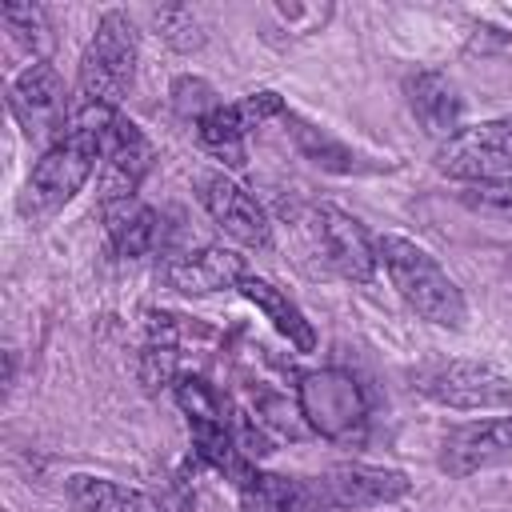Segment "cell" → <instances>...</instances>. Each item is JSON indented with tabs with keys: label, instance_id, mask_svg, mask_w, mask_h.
Returning a JSON list of instances; mask_svg holds the SVG:
<instances>
[{
	"label": "cell",
	"instance_id": "obj_1",
	"mask_svg": "<svg viewBox=\"0 0 512 512\" xmlns=\"http://www.w3.org/2000/svg\"><path fill=\"white\" fill-rule=\"evenodd\" d=\"M120 112L112 108H76L68 112L64 132L40 152V160L32 164L24 192H20V216L28 220H44L52 212H60L96 172L100 156H104V140L112 132Z\"/></svg>",
	"mask_w": 512,
	"mask_h": 512
},
{
	"label": "cell",
	"instance_id": "obj_2",
	"mask_svg": "<svg viewBox=\"0 0 512 512\" xmlns=\"http://www.w3.org/2000/svg\"><path fill=\"white\" fill-rule=\"evenodd\" d=\"M376 260L388 272L400 300L420 320H428L436 328H464L468 300H464L460 284L444 272V264L428 248H420L408 236H380L376 240Z\"/></svg>",
	"mask_w": 512,
	"mask_h": 512
},
{
	"label": "cell",
	"instance_id": "obj_3",
	"mask_svg": "<svg viewBox=\"0 0 512 512\" xmlns=\"http://www.w3.org/2000/svg\"><path fill=\"white\" fill-rule=\"evenodd\" d=\"M136 56H140V36H136V24L128 20V12H120V8L104 12L84 56H80L72 104L120 112V100L128 96L132 76H136Z\"/></svg>",
	"mask_w": 512,
	"mask_h": 512
},
{
	"label": "cell",
	"instance_id": "obj_4",
	"mask_svg": "<svg viewBox=\"0 0 512 512\" xmlns=\"http://www.w3.org/2000/svg\"><path fill=\"white\" fill-rule=\"evenodd\" d=\"M300 420L328 444H364L368 432V396L360 380L344 368H316L304 372L296 384Z\"/></svg>",
	"mask_w": 512,
	"mask_h": 512
},
{
	"label": "cell",
	"instance_id": "obj_5",
	"mask_svg": "<svg viewBox=\"0 0 512 512\" xmlns=\"http://www.w3.org/2000/svg\"><path fill=\"white\" fill-rule=\"evenodd\" d=\"M416 388L452 412H504L512 408V376L484 360H444L416 376Z\"/></svg>",
	"mask_w": 512,
	"mask_h": 512
},
{
	"label": "cell",
	"instance_id": "obj_6",
	"mask_svg": "<svg viewBox=\"0 0 512 512\" xmlns=\"http://www.w3.org/2000/svg\"><path fill=\"white\" fill-rule=\"evenodd\" d=\"M436 168L460 184H484L512 176V116L460 128L436 148Z\"/></svg>",
	"mask_w": 512,
	"mask_h": 512
},
{
	"label": "cell",
	"instance_id": "obj_7",
	"mask_svg": "<svg viewBox=\"0 0 512 512\" xmlns=\"http://www.w3.org/2000/svg\"><path fill=\"white\" fill-rule=\"evenodd\" d=\"M196 200L200 208L212 216V224L244 244V248H272V224H268V212L260 208V200L236 184L224 168H204L196 172Z\"/></svg>",
	"mask_w": 512,
	"mask_h": 512
},
{
	"label": "cell",
	"instance_id": "obj_8",
	"mask_svg": "<svg viewBox=\"0 0 512 512\" xmlns=\"http://www.w3.org/2000/svg\"><path fill=\"white\" fill-rule=\"evenodd\" d=\"M8 108L16 116V124L24 128L28 140H56L68 124V112H72V100L64 92V80L60 72L40 60V64H28L12 84H8Z\"/></svg>",
	"mask_w": 512,
	"mask_h": 512
},
{
	"label": "cell",
	"instance_id": "obj_9",
	"mask_svg": "<svg viewBox=\"0 0 512 512\" xmlns=\"http://www.w3.org/2000/svg\"><path fill=\"white\" fill-rule=\"evenodd\" d=\"M320 496L332 512H360V508H384L412 492L408 472L400 468H376V464H332L316 476Z\"/></svg>",
	"mask_w": 512,
	"mask_h": 512
},
{
	"label": "cell",
	"instance_id": "obj_10",
	"mask_svg": "<svg viewBox=\"0 0 512 512\" xmlns=\"http://www.w3.org/2000/svg\"><path fill=\"white\" fill-rule=\"evenodd\" d=\"M508 460H512V416L468 420L440 440V468L456 480L476 476L484 468H500Z\"/></svg>",
	"mask_w": 512,
	"mask_h": 512
},
{
	"label": "cell",
	"instance_id": "obj_11",
	"mask_svg": "<svg viewBox=\"0 0 512 512\" xmlns=\"http://www.w3.org/2000/svg\"><path fill=\"white\" fill-rule=\"evenodd\" d=\"M152 140L144 136V128L128 116H116L108 140H104V156H100V204H116V200H132L136 188L144 184V176L152 172Z\"/></svg>",
	"mask_w": 512,
	"mask_h": 512
},
{
	"label": "cell",
	"instance_id": "obj_12",
	"mask_svg": "<svg viewBox=\"0 0 512 512\" xmlns=\"http://www.w3.org/2000/svg\"><path fill=\"white\" fill-rule=\"evenodd\" d=\"M316 232H320V244H324V252H328V264H332L344 280L368 284V280L376 276V268H380V260H376V240L368 236V228H364L352 212H344V208H336V204H320V212H316Z\"/></svg>",
	"mask_w": 512,
	"mask_h": 512
},
{
	"label": "cell",
	"instance_id": "obj_13",
	"mask_svg": "<svg viewBox=\"0 0 512 512\" xmlns=\"http://www.w3.org/2000/svg\"><path fill=\"white\" fill-rule=\"evenodd\" d=\"M404 96H408V112L416 116V124L436 136L440 144L452 140L464 128V96L456 88V80L440 68H416L404 80Z\"/></svg>",
	"mask_w": 512,
	"mask_h": 512
},
{
	"label": "cell",
	"instance_id": "obj_14",
	"mask_svg": "<svg viewBox=\"0 0 512 512\" xmlns=\"http://www.w3.org/2000/svg\"><path fill=\"white\" fill-rule=\"evenodd\" d=\"M244 276H248L244 256H236L232 248H220V244L172 256L164 264V280L184 296H208V292H220V288H236Z\"/></svg>",
	"mask_w": 512,
	"mask_h": 512
},
{
	"label": "cell",
	"instance_id": "obj_15",
	"mask_svg": "<svg viewBox=\"0 0 512 512\" xmlns=\"http://www.w3.org/2000/svg\"><path fill=\"white\" fill-rule=\"evenodd\" d=\"M236 496H240V508L244 512H332L328 500L320 496L316 480L260 472V468H252L236 484Z\"/></svg>",
	"mask_w": 512,
	"mask_h": 512
},
{
	"label": "cell",
	"instance_id": "obj_16",
	"mask_svg": "<svg viewBox=\"0 0 512 512\" xmlns=\"http://www.w3.org/2000/svg\"><path fill=\"white\" fill-rule=\"evenodd\" d=\"M236 292H240L296 352H316V328H312V320L300 312V304H296L288 292H280L272 280L252 276V272L236 284Z\"/></svg>",
	"mask_w": 512,
	"mask_h": 512
},
{
	"label": "cell",
	"instance_id": "obj_17",
	"mask_svg": "<svg viewBox=\"0 0 512 512\" xmlns=\"http://www.w3.org/2000/svg\"><path fill=\"white\" fill-rule=\"evenodd\" d=\"M100 216H104V232L112 240V252L124 256V260H136V256H148L160 240V216L140 200H116V204H100Z\"/></svg>",
	"mask_w": 512,
	"mask_h": 512
},
{
	"label": "cell",
	"instance_id": "obj_18",
	"mask_svg": "<svg viewBox=\"0 0 512 512\" xmlns=\"http://www.w3.org/2000/svg\"><path fill=\"white\" fill-rule=\"evenodd\" d=\"M64 496H68V504L76 512H164L148 492L116 484L108 476H88V472L68 476L64 480Z\"/></svg>",
	"mask_w": 512,
	"mask_h": 512
},
{
	"label": "cell",
	"instance_id": "obj_19",
	"mask_svg": "<svg viewBox=\"0 0 512 512\" xmlns=\"http://www.w3.org/2000/svg\"><path fill=\"white\" fill-rule=\"evenodd\" d=\"M280 120H284V128H288V136H292L296 152H300L304 160H312L316 168H324V172H336V176L360 172V156H356L348 144H340V140H336L328 128H320V124L304 120L300 112H284Z\"/></svg>",
	"mask_w": 512,
	"mask_h": 512
},
{
	"label": "cell",
	"instance_id": "obj_20",
	"mask_svg": "<svg viewBox=\"0 0 512 512\" xmlns=\"http://www.w3.org/2000/svg\"><path fill=\"white\" fill-rule=\"evenodd\" d=\"M248 132H252V124H248V116L240 112V104H220V108H212L200 124H196V136H200V144L212 152V156H220L228 168H244V140H248Z\"/></svg>",
	"mask_w": 512,
	"mask_h": 512
},
{
	"label": "cell",
	"instance_id": "obj_21",
	"mask_svg": "<svg viewBox=\"0 0 512 512\" xmlns=\"http://www.w3.org/2000/svg\"><path fill=\"white\" fill-rule=\"evenodd\" d=\"M0 20L12 32V40L24 52H32V64L48 60V52H52V24H48V12L40 4H0Z\"/></svg>",
	"mask_w": 512,
	"mask_h": 512
},
{
	"label": "cell",
	"instance_id": "obj_22",
	"mask_svg": "<svg viewBox=\"0 0 512 512\" xmlns=\"http://www.w3.org/2000/svg\"><path fill=\"white\" fill-rule=\"evenodd\" d=\"M460 204H464L468 212H476V216L512 224V176H504V180H484V184H464Z\"/></svg>",
	"mask_w": 512,
	"mask_h": 512
},
{
	"label": "cell",
	"instance_id": "obj_23",
	"mask_svg": "<svg viewBox=\"0 0 512 512\" xmlns=\"http://www.w3.org/2000/svg\"><path fill=\"white\" fill-rule=\"evenodd\" d=\"M172 108H176V116L200 124L212 108H220V100H216V88H212L208 80H200V76H180V80L172 84Z\"/></svg>",
	"mask_w": 512,
	"mask_h": 512
},
{
	"label": "cell",
	"instance_id": "obj_24",
	"mask_svg": "<svg viewBox=\"0 0 512 512\" xmlns=\"http://www.w3.org/2000/svg\"><path fill=\"white\" fill-rule=\"evenodd\" d=\"M156 28L180 52H192V48L204 44V28H200L192 8H156Z\"/></svg>",
	"mask_w": 512,
	"mask_h": 512
},
{
	"label": "cell",
	"instance_id": "obj_25",
	"mask_svg": "<svg viewBox=\"0 0 512 512\" xmlns=\"http://www.w3.org/2000/svg\"><path fill=\"white\" fill-rule=\"evenodd\" d=\"M176 384V344L172 340H152L144 348V384L156 388V384Z\"/></svg>",
	"mask_w": 512,
	"mask_h": 512
},
{
	"label": "cell",
	"instance_id": "obj_26",
	"mask_svg": "<svg viewBox=\"0 0 512 512\" xmlns=\"http://www.w3.org/2000/svg\"><path fill=\"white\" fill-rule=\"evenodd\" d=\"M484 32H496V36H492V44H496V48H500V44H508V32H500V28H484ZM484 48H488V40L476 32V36H472V44H468V52H484Z\"/></svg>",
	"mask_w": 512,
	"mask_h": 512
}]
</instances>
